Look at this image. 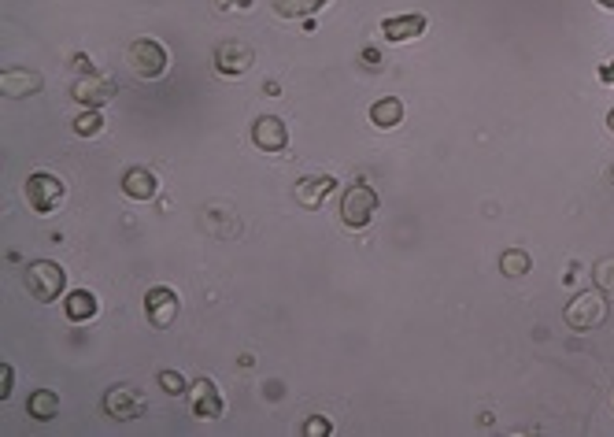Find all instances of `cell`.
<instances>
[{"instance_id": "cell-6", "label": "cell", "mask_w": 614, "mask_h": 437, "mask_svg": "<svg viewBox=\"0 0 614 437\" xmlns=\"http://www.w3.org/2000/svg\"><path fill=\"white\" fill-rule=\"evenodd\" d=\"M115 93H118L115 78H108V74H100V71L78 74V78H74V90H71V97H74L81 108H104V104L115 100Z\"/></svg>"}, {"instance_id": "cell-5", "label": "cell", "mask_w": 614, "mask_h": 437, "mask_svg": "<svg viewBox=\"0 0 614 437\" xmlns=\"http://www.w3.org/2000/svg\"><path fill=\"white\" fill-rule=\"evenodd\" d=\"M23 196H26V204L37 215H52L63 204V182L52 171H33L26 178V185H23Z\"/></svg>"}, {"instance_id": "cell-29", "label": "cell", "mask_w": 614, "mask_h": 437, "mask_svg": "<svg viewBox=\"0 0 614 437\" xmlns=\"http://www.w3.org/2000/svg\"><path fill=\"white\" fill-rule=\"evenodd\" d=\"M607 130H610V134H614V108H610V111H607Z\"/></svg>"}, {"instance_id": "cell-7", "label": "cell", "mask_w": 614, "mask_h": 437, "mask_svg": "<svg viewBox=\"0 0 614 437\" xmlns=\"http://www.w3.org/2000/svg\"><path fill=\"white\" fill-rule=\"evenodd\" d=\"M256 63V49L249 42H241V37H230V42H219L215 45V71L222 78H241L249 74Z\"/></svg>"}, {"instance_id": "cell-14", "label": "cell", "mask_w": 614, "mask_h": 437, "mask_svg": "<svg viewBox=\"0 0 614 437\" xmlns=\"http://www.w3.org/2000/svg\"><path fill=\"white\" fill-rule=\"evenodd\" d=\"M426 33V15H396L382 19V37L385 42H415Z\"/></svg>"}, {"instance_id": "cell-2", "label": "cell", "mask_w": 614, "mask_h": 437, "mask_svg": "<svg viewBox=\"0 0 614 437\" xmlns=\"http://www.w3.org/2000/svg\"><path fill=\"white\" fill-rule=\"evenodd\" d=\"M374 215H378V193L366 182H355L341 201V223L348 230H366L374 223Z\"/></svg>"}, {"instance_id": "cell-26", "label": "cell", "mask_w": 614, "mask_h": 437, "mask_svg": "<svg viewBox=\"0 0 614 437\" xmlns=\"http://www.w3.org/2000/svg\"><path fill=\"white\" fill-rule=\"evenodd\" d=\"M215 5H219L222 12H249L256 0H215Z\"/></svg>"}, {"instance_id": "cell-21", "label": "cell", "mask_w": 614, "mask_h": 437, "mask_svg": "<svg viewBox=\"0 0 614 437\" xmlns=\"http://www.w3.org/2000/svg\"><path fill=\"white\" fill-rule=\"evenodd\" d=\"M104 130V115H100V108H86L78 119H74V134L78 138H97Z\"/></svg>"}, {"instance_id": "cell-3", "label": "cell", "mask_w": 614, "mask_h": 437, "mask_svg": "<svg viewBox=\"0 0 614 437\" xmlns=\"http://www.w3.org/2000/svg\"><path fill=\"white\" fill-rule=\"evenodd\" d=\"M562 319H566L570 330H578V334H589V330L603 327L607 323V300H603V293L600 290L596 293H578L574 300L566 304Z\"/></svg>"}, {"instance_id": "cell-22", "label": "cell", "mask_w": 614, "mask_h": 437, "mask_svg": "<svg viewBox=\"0 0 614 437\" xmlns=\"http://www.w3.org/2000/svg\"><path fill=\"white\" fill-rule=\"evenodd\" d=\"M592 282L600 293H614V256H607L592 267Z\"/></svg>"}, {"instance_id": "cell-4", "label": "cell", "mask_w": 614, "mask_h": 437, "mask_svg": "<svg viewBox=\"0 0 614 437\" xmlns=\"http://www.w3.org/2000/svg\"><path fill=\"white\" fill-rule=\"evenodd\" d=\"M127 67H130L137 78H145V82H152V78L167 74L171 52L163 49L159 42H152V37H141V42H134V45L127 49Z\"/></svg>"}, {"instance_id": "cell-13", "label": "cell", "mask_w": 614, "mask_h": 437, "mask_svg": "<svg viewBox=\"0 0 614 437\" xmlns=\"http://www.w3.org/2000/svg\"><path fill=\"white\" fill-rule=\"evenodd\" d=\"M156 189H159V178L152 167H127V175H122V193L130 201H152Z\"/></svg>"}, {"instance_id": "cell-18", "label": "cell", "mask_w": 614, "mask_h": 437, "mask_svg": "<svg viewBox=\"0 0 614 437\" xmlns=\"http://www.w3.org/2000/svg\"><path fill=\"white\" fill-rule=\"evenodd\" d=\"M400 119H403V100H400V97H382L378 104H371V123H374L378 130L400 127Z\"/></svg>"}, {"instance_id": "cell-28", "label": "cell", "mask_w": 614, "mask_h": 437, "mask_svg": "<svg viewBox=\"0 0 614 437\" xmlns=\"http://www.w3.org/2000/svg\"><path fill=\"white\" fill-rule=\"evenodd\" d=\"M600 78H603V82H614V60L600 67Z\"/></svg>"}, {"instance_id": "cell-16", "label": "cell", "mask_w": 614, "mask_h": 437, "mask_svg": "<svg viewBox=\"0 0 614 437\" xmlns=\"http://www.w3.org/2000/svg\"><path fill=\"white\" fill-rule=\"evenodd\" d=\"M63 311H67L71 323H90V319H97L100 300H97V293H90V290H74L71 297H63Z\"/></svg>"}, {"instance_id": "cell-20", "label": "cell", "mask_w": 614, "mask_h": 437, "mask_svg": "<svg viewBox=\"0 0 614 437\" xmlns=\"http://www.w3.org/2000/svg\"><path fill=\"white\" fill-rule=\"evenodd\" d=\"M529 267H534V260H529V252H522V249H507L500 256V271L507 278H522V274H529Z\"/></svg>"}, {"instance_id": "cell-27", "label": "cell", "mask_w": 614, "mask_h": 437, "mask_svg": "<svg viewBox=\"0 0 614 437\" xmlns=\"http://www.w3.org/2000/svg\"><path fill=\"white\" fill-rule=\"evenodd\" d=\"M363 63H366V67H378V63H382V52H374V49H366V52H363Z\"/></svg>"}, {"instance_id": "cell-24", "label": "cell", "mask_w": 614, "mask_h": 437, "mask_svg": "<svg viewBox=\"0 0 614 437\" xmlns=\"http://www.w3.org/2000/svg\"><path fill=\"white\" fill-rule=\"evenodd\" d=\"M304 433H307V437H326V433H334V426H330V419L315 415V419L304 423Z\"/></svg>"}, {"instance_id": "cell-11", "label": "cell", "mask_w": 614, "mask_h": 437, "mask_svg": "<svg viewBox=\"0 0 614 437\" xmlns=\"http://www.w3.org/2000/svg\"><path fill=\"white\" fill-rule=\"evenodd\" d=\"M145 311H148V323L156 330H167L178 319V293L171 286H152L145 293Z\"/></svg>"}, {"instance_id": "cell-1", "label": "cell", "mask_w": 614, "mask_h": 437, "mask_svg": "<svg viewBox=\"0 0 614 437\" xmlns=\"http://www.w3.org/2000/svg\"><path fill=\"white\" fill-rule=\"evenodd\" d=\"M23 286L33 300L41 304H52L56 297H63V286H67V274L60 263L52 260H33L26 271H23Z\"/></svg>"}, {"instance_id": "cell-12", "label": "cell", "mask_w": 614, "mask_h": 437, "mask_svg": "<svg viewBox=\"0 0 614 437\" xmlns=\"http://www.w3.org/2000/svg\"><path fill=\"white\" fill-rule=\"evenodd\" d=\"M334 189H337V178H334V175H304V178L293 185V196H297L300 208L315 212V208H322V201H326V196H330Z\"/></svg>"}, {"instance_id": "cell-15", "label": "cell", "mask_w": 614, "mask_h": 437, "mask_svg": "<svg viewBox=\"0 0 614 437\" xmlns=\"http://www.w3.org/2000/svg\"><path fill=\"white\" fill-rule=\"evenodd\" d=\"M41 74L37 71H26V67H12L5 71V78H0V90H5V97H33L41 93Z\"/></svg>"}, {"instance_id": "cell-10", "label": "cell", "mask_w": 614, "mask_h": 437, "mask_svg": "<svg viewBox=\"0 0 614 437\" xmlns=\"http://www.w3.org/2000/svg\"><path fill=\"white\" fill-rule=\"evenodd\" d=\"M189 408H193L196 419H219V415L226 412V401H222L215 378L200 375V378L193 382V389H189Z\"/></svg>"}, {"instance_id": "cell-17", "label": "cell", "mask_w": 614, "mask_h": 437, "mask_svg": "<svg viewBox=\"0 0 614 437\" xmlns=\"http://www.w3.org/2000/svg\"><path fill=\"white\" fill-rule=\"evenodd\" d=\"M56 412H60V396H56L52 389H33V393L26 396V415H30V419L49 423V419H56Z\"/></svg>"}, {"instance_id": "cell-30", "label": "cell", "mask_w": 614, "mask_h": 437, "mask_svg": "<svg viewBox=\"0 0 614 437\" xmlns=\"http://www.w3.org/2000/svg\"><path fill=\"white\" fill-rule=\"evenodd\" d=\"M600 8H607V12H614V0H596Z\"/></svg>"}, {"instance_id": "cell-9", "label": "cell", "mask_w": 614, "mask_h": 437, "mask_svg": "<svg viewBox=\"0 0 614 437\" xmlns=\"http://www.w3.org/2000/svg\"><path fill=\"white\" fill-rule=\"evenodd\" d=\"M252 145L260 152H270V156L289 148V127H285V119L281 115H260L252 123Z\"/></svg>"}, {"instance_id": "cell-23", "label": "cell", "mask_w": 614, "mask_h": 437, "mask_svg": "<svg viewBox=\"0 0 614 437\" xmlns=\"http://www.w3.org/2000/svg\"><path fill=\"white\" fill-rule=\"evenodd\" d=\"M159 385H163V393H171V396L185 393V378L178 371H159Z\"/></svg>"}, {"instance_id": "cell-19", "label": "cell", "mask_w": 614, "mask_h": 437, "mask_svg": "<svg viewBox=\"0 0 614 437\" xmlns=\"http://www.w3.org/2000/svg\"><path fill=\"white\" fill-rule=\"evenodd\" d=\"M326 5H330V0H274V15L278 19H311Z\"/></svg>"}, {"instance_id": "cell-25", "label": "cell", "mask_w": 614, "mask_h": 437, "mask_svg": "<svg viewBox=\"0 0 614 437\" xmlns=\"http://www.w3.org/2000/svg\"><path fill=\"white\" fill-rule=\"evenodd\" d=\"M12 385H15L12 364H0V401H8V396H12Z\"/></svg>"}, {"instance_id": "cell-8", "label": "cell", "mask_w": 614, "mask_h": 437, "mask_svg": "<svg viewBox=\"0 0 614 437\" xmlns=\"http://www.w3.org/2000/svg\"><path fill=\"white\" fill-rule=\"evenodd\" d=\"M104 412L111 419H118V423H130V419H137L145 412V393L137 385H111L104 393Z\"/></svg>"}]
</instances>
